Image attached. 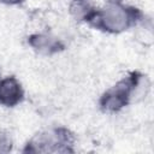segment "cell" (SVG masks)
Returning a JSON list of instances; mask_svg holds the SVG:
<instances>
[{"instance_id":"obj_6","label":"cell","mask_w":154,"mask_h":154,"mask_svg":"<svg viewBox=\"0 0 154 154\" xmlns=\"http://www.w3.org/2000/svg\"><path fill=\"white\" fill-rule=\"evenodd\" d=\"M69 10L70 14L77 22L88 23L95 14L97 6L95 0H71Z\"/></svg>"},{"instance_id":"obj_4","label":"cell","mask_w":154,"mask_h":154,"mask_svg":"<svg viewBox=\"0 0 154 154\" xmlns=\"http://www.w3.org/2000/svg\"><path fill=\"white\" fill-rule=\"evenodd\" d=\"M24 99V90L19 81L8 76L0 78V105L5 107H14Z\"/></svg>"},{"instance_id":"obj_1","label":"cell","mask_w":154,"mask_h":154,"mask_svg":"<svg viewBox=\"0 0 154 154\" xmlns=\"http://www.w3.org/2000/svg\"><path fill=\"white\" fill-rule=\"evenodd\" d=\"M142 18L143 14L137 7L124 2H107L106 6L96 10L88 24L108 34H120L135 26Z\"/></svg>"},{"instance_id":"obj_5","label":"cell","mask_w":154,"mask_h":154,"mask_svg":"<svg viewBox=\"0 0 154 154\" xmlns=\"http://www.w3.org/2000/svg\"><path fill=\"white\" fill-rule=\"evenodd\" d=\"M28 42L36 52L45 55H52L64 49V43L48 34H32L28 37Z\"/></svg>"},{"instance_id":"obj_9","label":"cell","mask_w":154,"mask_h":154,"mask_svg":"<svg viewBox=\"0 0 154 154\" xmlns=\"http://www.w3.org/2000/svg\"><path fill=\"white\" fill-rule=\"evenodd\" d=\"M106 2H124V0H106Z\"/></svg>"},{"instance_id":"obj_3","label":"cell","mask_w":154,"mask_h":154,"mask_svg":"<svg viewBox=\"0 0 154 154\" xmlns=\"http://www.w3.org/2000/svg\"><path fill=\"white\" fill-rule=\"evenodd\" d=\"M73 134L66 128H53L36 134L23 149L24 153H72Z\"/></svg>"},{"instance_id":"obj_7","label":"cell","mask_w":154,"mask_h":154,"mask_svg":"<svg viewBox=\"0 0 154 154\" xmlns=\"http://www.w3.org/2000/svg\"><path fill=\"white\" fill-rule=\"evenodd\" d=\"M12 148V141L8 134L0 130V153H7Z\"/></svg>"},{"instance_id":"obj_8","label":"cell","mask_w":154,"mask_h":154,"mask_svg":"<svg viewBox=\"0 0 154 154\" xmlns=\"http://www.w3.org/2000/svg\"><path fill=\"white\" fill-rule=\"evenodd\" d=\"M24 0H0L1 4H5V5H19L22 4Z\"/></svg>"},{"instance_id":"obj_2","label":"cell","mask_w":154,"mask_h":154,"mask_svg":"<svg viewBox=\"0 0 154 154\" xmlns=\"http://www.w3.org/2000/svg\"><path fill=\"white\" fill-rule=\"evenodd\" d=\"M146 76L134 71L107 89L100 97V108L107 113H116L128 106L138 94Z\"/></svg>"}]
</instances>
